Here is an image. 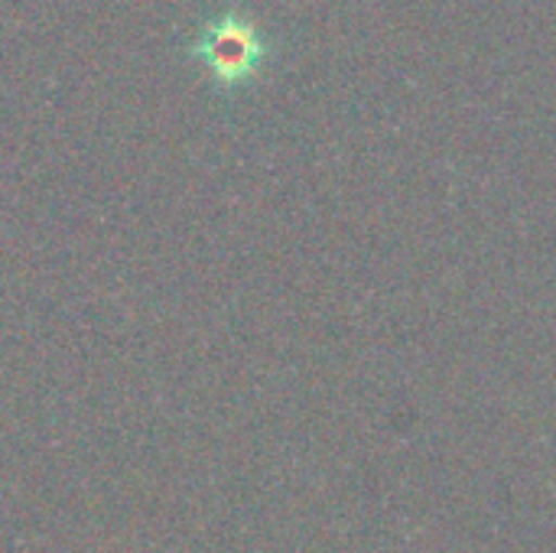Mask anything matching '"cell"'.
<instances>
[{
    "label": "cell",
    "instance_id": "obj_1",
    "mask_svg": "<svg viewBox=\"0 0 556 553\" xmlns=\"http://www.w3.org/2000/svg\"><path fill=\"white\" fill-rule=\"evenodd\" d=\"M192 55L205 65L215 85L231 88L248 81L261 68V62L267 59V39L248 16L228 10L199 29V39L192 42Z\"/></svg>",
    "mask_w": 556,
    "mask_h": 553
}]
</instances>
